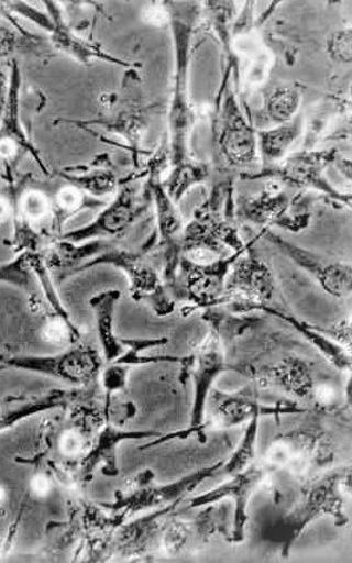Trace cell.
Returning <instances> with one entry per match:
<instances>
[{"mask_svg": "<svg viewBox=\"0 0 352 563\" xmlns=\"http://www.w3.org/2000/svg\"><path fill=\"white\" fill-rule=\"evenodd\" d=\"M31 492L37 498H46L52 493L53 485L48 476L37 474L33 476L30 483Z\"/></svg>", "mask_w": 352, "mask_h": 563, "instance_id": "22", "label": "cell"}, {"mask_svg": "<svg viewBox=\"0 0 352 563\" xmlns=\"http://www.w3.org/2000/svg\"><path fill=\"white\" fill-rule=\"evenodd\" d=\"M300 123H294L282 124L275 130L262 132L263 161L271 165L282 161L292 143L300 135Z\"/></svg>", "mask_w": 352, "mask_h": 563, "instance_id": "15", "label": "cell"}, {"mask_svg": "<svg viewBox=\"0 0 352 563\" xmlns=\"http://www.w3.org/2000/svg\"><path fill=\"white\" fill-rule=\"evenodd\" d=\"M315 397L318 404L323 407H329L337 400V390L330 384H321L315 389Z\"/></svg>", "mask_w": 352, "mask_h": 563, "instance_id": "23", "label": "cell"}, {"mask_svg": "<svg viewBox=\"0 0 352 563\" xmlns=\"http://www.w3.org/2000/svg\"><path fill=\"white\" fill-rule=\"evenodd\" d=\"M331 156L333 154L330 152L292 156L284 162L282 169L278 170V176L283 181L298 188L314 187L331 191L330 185L322 178V170L324 165L331 161Z\"/></svg>", "mask_w": 352, "mask_h": 563, "instance_id": "9", "label": "cell"}, {"mask_svg": "<svg viewBox=\"0 0 352 563\" xmlns=\"http://www.w3.org/2000/svg\"><path fill=\"white\" fill-rule=\"evenodd\" d=\"M280 184L272 181L267 185L265 194L255 197L254 200L245 203L244 216L250 221L265 223L275 221L288 208V197L280 194Z\"/></svg>", "mask_w": 352, "mask_h": 563, "instance_id": "13", "label": "cell"}, {"mask_svg": "<svg viewBox=\"0 0 352 563\" xmlns=\"http://www.w3.org/2000/svg\"><path fill=\"white\" fill-rule=\"evenodd\" d=\"M7 499H9V493L3 485H0V507L6 505Z\"/></svg>", "mask_w": 352, "mask_h": 563, "instance_id": "24", "label": "cell"}, {"mask_svg": "<svg viewBox=\"0 0 352 563\" xmlns=\"http://www.w3.org/2000/svg\"><path fill=\"white\" fill-rule=\"evenodd\" d=\"M69 399V394L55 390V393L33 397L30 400L7 402L3 407H0V432L16 426L20 421L30 419L32 416L45 412V410L62 407Z\"/></svg>", "mask_w": 352, "mask_h": 563, "instance_id": "11", "label": "cell"}, {"mask_svg": "<svg viewBox=\"0 0 352 563\" xmlns=\"http://www.w3.org/2000/svg\"><path fill=\"white\" fill-rule=\"evenodd\" d=\"M35 276L26 262L25 254H19L16 260L10 263L0 264V282L15 285L25 291L32 289V277Z\"/></svg>", "mask_w": 352, "mask_h": 563, "instance_id": "18", "label": "cell"}, {"mask_svg": "<svg viewBox=\"0 0 352 563\" xmlns=\"http://www.w3.org/2000/svg\"><path fill=\"white\" fill-rule=\"evenodd\" d=\"M175 36L177 46V81L174 106L170 112L172 131V158L175 165L188 162V136L191 128V112L188 104V89H186V77H188L189 63V38L190 29L188 25L175 22Z\"/></svg>", "mask_w": 352, "mask_h": 563, "instance_id": "5", "label": "cell"}, {"mask_svg": "<svg viewBox=\"0 0 352 563\" xmlns=\"http://www.w3.org/2000/svg\"><path fill=\"white\" fill-rule=\"evenodd\" d=\"M11 218L10 185L3 176L0 177V224Z\"/></svg>", "mask_w": 352, "mask_h": 563, "instance_id": "21", "label": "cell"}, {"mask_svg": "<svg viewBox=\"0 0 352 563\" xmlns=\"http://www.w3.org/2000/svg\"><path fill=\"white\" fill-rule=\"evenodd\" d=\"M4 4L6 9L13 13V15L29 19L40 29L48 32L53 48L66 53V55L76 58L79 63L88 64L92 59H103V62L112 64L131 66L119 58L112 57L109 53L99 48L98 45L85 42L84 38L78 37L73 32L75 30L64 22L63 12L56 3L44 2L46 12L40 11L36 7L25 2H4Z\"/></svg>", "mask_w": 352, "mask_h": 563, "instance_id": "3", "label": "cell"}, {"mask_svg": "<svg viewBox=\"0 0 352 563\" xmlns=\"http://www.w3.org/2000/svg\"><path fill=\"white\" fill-rule=\"evenodd\" d=\"M151 190L152 194H154L157 205L158 234H161V240L163 242H169L174 240L176 235L182 233V216L177 213L174 202H172L170 197L167 191H165L162 183L155 180L154 176L151 178Z\"/></svg>", "mask_w": 352, "mask_h": 563, "instance_id": "14", "label": "cell"}, {"mask_svg": "<svg viewBox=\"0 0 352 563\" xmlns=\"http://www.w3.org/2000/svg\"><path fill=\"white\" fill-rule=\"evenodd\" d=\"M175 172L172 174L167 185H163L165 191L174 201L182 200L183 195L189 190L191 185L202 181L206 176V168L202 164H193L185 162L175 165Z\"/></svg>", "mask_w": 352, "mask_h": 563, "instance_id": "16", "label": "cell"}, {"mask_svg": "<svg viewBox=\"0 0 352 563\" xmlns=\"http://www.w3.org/2000/svg\"><path fill=\"white\" fill-rule=\"evenodd\" d=\"M48 44L42 37L33 35L23 25L0 23V59L12 58L19 55L48 57Z\"/></svg>", "mask_w": 352, "mask_h": 563, "instance_id": "10", "label": "cell"}, {"mask_svg": "<svg viewBox=\"0 0 352 563\" xmlns=\"http://www.w3.org/2000/svg\"><path fill=\"white\" fill-rule=\"evenodd\" d=\"M85 435L81 430L78 429H66L65 432L59 437L58 448L66 456H77L84 453L85 450Z\"/></svg>", "mask_w": 352, "mask_h": 563, "instance_id": "19", "label": "cell"}, {"mask_svg": "<svg viewBox=\"0 0 352 563\" xmlns=\"http://www.w3.org/2000/svg\"><path fill=\"white\" fill-rule=\"evenodd\" d=\"M222 154L232 165H248L256 158V142L254 132L239 114L235 106L229 108L221 135Z\"/></svg>", "mask_w": 352, "mask_h": 563, "instance_id": "8", "label": "cell"}, {"mask_svg": "<svg viewBox=\"0 0 352 563\" xmlns=\"http://www.w3.org/2000/svg\"><path fill=\"white\" fill-rule=\"evenodd\" d=\"M46 188H48L52 203V233L55 240L64 235L63 230L66 221L73 216L81 213L86 209H97L106 207V201L91 197L75 184L64 180L58 174H52L46 177Z\"/></svg>", "mask_w": 352, "mask_h": 563, "instance_id": "6", "label": "cell"}, {"mask_svg": "<svg viewBox=\"0 0 352 563\" xmlns=\"http://www.w3.org/2000/svg\"><path fill=\"white\" fill-rule=\"evenodd\" d=\"M300 104V95L295 89L277 90L270 101V112L275 122L284 124L295 117Z\"/></svg>", "mask_w": 352, "mask_h": 563, "instance_id": "17", "label": "cell"}, {"mask_svg": "<svg viewBox=\"0 0 352 563\" xmlns=\"http://www.w3.org/2000/svg\"><path fill=\"white\" fill-rule=\"evenodd\" d=\"M145 205L139 198L136 180L121 183L114 201L106 203L101 214L95 222L86 227L69 231L58 241L72 244H84L92 241H116L134 227L138 218L144 213Z\"/></svg>", "mask_w": 352, "mask_h": 563, "instance_id": "2", "label": "cell"}, {"mask_svg": "<svg viewBox=\"0 0 352 563\" xmlns=\"http://www.w3.org/2000/svg\"><path fill=\"white\" fill-rule=\"evenodd\" d=\"M20 89H22V75H20L16 59H11L9 91H7L4 108L0 112V158L4 165L3 177L7 181L15 180L22 154L33 157L45 177L52 175L43 156L23 129L22 118H20Z\"/></svg>", "mask_w": 352, "mask_h": 563, "instance_id": "1", "label": "cell"}, {"mask_svg": "<svg viewBox=\"0 0 352 563\" xmlns=\"http://www.w3.org/2000/svg\"><path fill=\"white\" fill-rule=\"evenodd\" d=\"M331 53L337 58L343 59V62H350L351 59V33L350 31H344L342 33H338L333 43H331Z\"/></svg>", "mask_w": 352, "mask_h": 563, "instance_id": "20", "label": "cell"}, {"mask_svg": "<svg viewBox=\"0 0 352 563\" xmlns=\"http://www.w3.org/2000/svg\"><path fill=\"white\" fill-rule=\"evenodd\" d=\"M3 366L43 374L72 384H88L98 374L99 357L88 347H77L57 356H15L0 360Z\"/></svg>", "mask_w": 352, "mask_h": 563, "instance_id": "4", "label": "cell"}, {"mask_svg": "<svg viewBox=\"0 0 352 563\" xmlns=\"http://www.w3.org/2000/svg\"><path fill=\"white\" fill-rule=\"evenodd\" d=\"M57 174L99 200L119 188V177L109 155L99 156L85 167H68Z\"/></svg>", "mask_w": 352, "mask_h": 563, "instance_id": "7", "label": "cell"}, {"mask_svg": "<svg viewBox=\"0 0 352 563\" xmlns=\"http://www.w3.org/2000/svg\"><path fill=\"white\" fill-rule=\"evenodd\" d=\"M121 297L118 290L105 291L91 300V307L95 309L98 324L99 338H101L106 360L114 361L121 354L122 347L114 336V309L118 298Z\"/></svg>", "mask_w": 352, "mask_h": 563, "instance_id": "12", "label": "cell"}]
</instances>
